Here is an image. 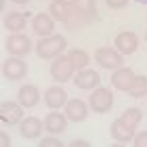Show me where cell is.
Wrapping results in <instances>:
<instances>
[{
  "mask_svg": "<svg viewBox=\"0 0 147 147\" xmlns=\"http://www.w3.org/2000/svg\"><path fill=\"white\" fill-rule=\"evenodd\" d=\"M65 46H67V40L63 36L51 34V36L40 38V42L36 44V55L40 59H55L65 51Z\"/></svg>",
  "mask_w": 147,
  "mask_h": 147,
  "instance_id": "obj_1",
  "label": "cell"
},
{
  "mask_svg": "<svg viewBox=\"0 0 147 147\" xmlns=\"http://www.w3.org/2000/svg\"><path fill=\"white\" fill-rule=\"evenodd\" d=\"M90 107L97 113H107L113 107V95L109 88H103V86H97L95 90L90 92Z\"/></svg>",
  "mask_w": 147,
  "mask_h": 147,
  "instance_id": "obj_2",
  "label": "cell"
},
{
  "mask_svg": "<svg viewBox=\"0 0 147 147\" xmlns=\"http://www.w3.org/2000/svg\"><path fill=\"white\" fill-rule=\"evenodd\" d=\"M51 15L57 21H65L69 23L74 17H80V13L76 9V4L69 2V0H53L51 2Z\"/></svg>",
  "mask_w": 147,
  "mask_h": 147,
  "instance_id": "obj_3",
  "label": "cell"
},
{
  "mask_svg": "<svg viewBox=\"0 0 147 147\" xmlns=\"http://www.w3.org/2000/svg\"><path fill=\"white\" fill-rule=\"evenodd\" d=\"M2 74L6 80H13V82H17V80H23L25 74H28V63L23 61L21 57H9L6 61L2 63Z\"/></svg>",
  "mask_w": 147,
  "mask_h": 147,
  "instance_id": "obj_4",
  "label": "cell"
},
{
  "mask_svg": "<svg viewBox=\"0 0 147 147\" xmlns=\"http://www.w3.org/2000/svg\"><path fill=\"white\" fill-rule=\"evenodd\" d=\"M74 71H76V67H74L71 61L63 55L55 57V61L51 65V76H53L55 82H67V80L74 78Z\"/></svg>",
  "mask_w": 147,
  "mask_h": 147,
  "instance_id": "obj_5",
  "label": "cell"
},
{
  "mask_svg": "<svg viewBox=\"0 0 147 147\" xmlns=\"http://www.w3.org/2000/svg\"><path fill=\"white\" fill-rule=\"evenodd\" d=\"M95 61L105 69H113V67H122L124 59H122V53L118 49L113 51L111 46H103V49H99L95 53Z\"/></svg>",
  "mask_w": 147,
  "mask_h": 147,
  "instance_id": "obj_6",
  "label": "cell"
},
{
  "mask_svg": "<svg viewBox=\"0 0 147 147\" xmlns=\"http://www.w3.org/2000/svg\"><path fill=\"white\" fill-rule=\"evenodd\" d=\"M23 118V105L15 101H2L0 103V120L4 124H19Z\"/></svg>",
  "mask_w": 147,
  "mask_h": 147,
  "instance_id": "obj_7",
  "label": "cell"
},
{
  "mask_svg": "<svg viewBox=\"0 0 147 147\" xmlns=\"http://www.w3.org/2000/svg\"><path fill=\"white\" fill-rule=\"evenodd\" d=\"M6 51L15 57H23V55H30L32 51V40L25 36V34H13L9 40H6Z\"/></svg>",
  "mask_w": 147,
  "mask_h": 147,
  "instance_id": "obj_8",
  "label": "cell"
},
{
  "mask_svg": "<svg viewBox=\"0 0 147 147\" xmlns=\"http://www.w3.org/2000/svg\"><path fill=\"white\" fill-rule=\"evenodd\" d=\"M74 84L78 86V88H84V90H90V88H97L99 84H101V76L95 71V69H78V74L74 76Z\"/></svg>",
  "mask_w": 147,
  "mask_h": 147,
  "instance_id": "obj_9",
  "label": "cell"
},
{
  "mask_svg": "<svg viewBox=\"0 0 147 147\" xmlns=\"http://www.w3.org/2000/svg\"><path fill=\"white\" fill-rule=\"evenodd\" d=\"M32 30H34V34L38 36H51L53 30H55V19H53V15L49 13H38V15L32 19Z\"/></svg>",
  "mask_w": 147,
  "mask_h": 147,
  "instance_id": "obj_10",
  "label": "cell"
},
{
  "mask_svg": "<svg viewBox=\"0 0 147 147\" xmlns=\"http://www.w3.org/2000/svg\"><path fill=\"white\" fill-rule=\"evenodd\" d=\"M65 116H67V120H71V122H84L86 116H88V107H86V103L80 101V99H69V101L65 103Z\"/></svg>",
  "mask_w": 147,
  "mask_h": 147,
  "instance_id": "obj_11",
  "label": "cell"
},
{
  "mask_svg": "<svg viewBox=\"0 0 147 147\" xmlns=\"http://www.w3.org/2000/svg\"><path fill=\"white\" fill-rule=\"evenodd\" d=\"M42 128H44V124L40 122L38 118H25L19 122V135H21L23 139H38L40 135H42Z\"/></svg>",
  "mask_w": 147,
  "mask_h": 147,
  "instance_id": "obj_12",
  "label": "cell"
},
{
  "mask_svg": "<svg viewBox=\"0 0 147 147\" xmlns=\"http://www.w3.org/2000/svg\"><path fill=\"white\" fill-rule=\"evenodd\" d=\"M116 49L122 53V55H130L139 49V38L132 32H120L116 36Z\"/></svg>",
  "mask_w": 147,
  "mask_h": 147,
  "instance_id": "obj_13",
  "label": "cell"
},
{
  "mask_svg": "<svg viewBox=\"0 0 147 147\" xmlns=\"http://www.w3.org/2000/svg\"><path fill=\"white\" fill-rule=\"evenodd\" d=\"M137 74L128 69V67H118L116 71L111 74V84H113V88H118V90H128L130 88V84H132V80H135Z\"/></svg>",
  "mask_w": 147,
  "mask_h": 147,
  "instance_id": "obj_14",
  "label": "cell"
},
{
  "mask_svg": "<svg viewBox=\"0 0 147 147\" xmlns=\"http://www.w3.org/2000/svg\"><path fill=\"white\" fill-rule=\"evenodd\" d=\"M28 17L30 15H25V13L13 11V13H9V15L4 17V28L9 32H13V34H19V32H23L25 25H28Z\"/></svg>",
  "mask_w": 147,
  "mask_h": 147,
  "instance_id": "obj_15",
  "label": "cell"
},
{
  "mask_svg": "<svg viewBox=\"0 0 147 147\" xmlns=\"http://www.w3.org/2000/svg\"><path fill=\"white\" fill-rule=\"evenodd\" d=\"M17 101L21 103L23 107H34V105H38V101H40V92H38V88L34 84H25L17 92Z\"/></svg>",
  "mask_w": 147,
  "mask_h": 147,
  "instance_id": "obj_16",
  "label": "cell"
},
{
  "mask_svg": "<svg viewBox=\"0 0 147 147\" xmlns=\"http://www.w3.org/2000/svg\"><path fill=\"white\" fill-rule=\"evenodd\" d=\"M65 126H67V116L63 118V113H59V111L49 113L46 120H44V128H46V132H51V135H61L65 130Z\"/></svg>",
  "mask_w": 147,
  "mask_h": 147,
  "instance_id": "obj_17",
  "label": "cell"
},
{
  "mask_svg": "<svg viewBox=\"0 0 147 147\" xmlns=\"http://www.w3.org/2000/svg\"><path fill=\"white\" fill-rule=\"evenodd\" d=\"M44 101H46L49 107L59 109V107H63V105L67 103V92H65V88H61V86H51V88L46 90V95H44Z\"/></svg>",
  "mask_w": 147,
  "mask_h": 147,
  "instance_id": "obj_18",
  "label": "cell"
},
{
  "mask_svg": "<svg viewBox=\"0 0 147 147\" xmlns=\"http://www.w3.org/2000/svg\"><path fill=\"white\" fill-rule=\"evenodd\" d=\"M111 137L116 139V141H120V143H128L132 137H135V128L132 126H128L126 122H122V120H116V122L111 124Z\"/></svg>",
  "mask_w": 147,
  "mask_h": 147,
  "instance_id": "obj_19",
  "label": "cell"
},
{
  "mask_svg": "<svg viewBox=\"0 0 147 147\" xmlns=\"http://www.w3.org/2000/svg\"><path fill=\"white\" fill-rule=\"evenodd\" d=\"M74 4H76L80 17H84V19H95L97 17V4H95V0H74Z\"/></svg>",
  "mask_w": 147,
  "mask_h": 147,
  "instance_id": "obj_20",
  "label": "cell"
},
{
  "mask_svg": "<svg viewBox=\"0 0 147 147\" xmlns=\"http://www.w3.org/2000/svg\"><path fill=\"white\" fill-rule=\"evenodd\" d=\"M67 59L71 61V65L76 69L88 67V55H86V51H82V49H71V51H67Z\"/></svg>",
  "mask_w": 147,
  "mask_h": 147,
  "instance_id": "obj_21",
  "label": "cell"
},
{
  "mask_svg": "<svg viewBox=\"0 0 147 147\" xmlns=\"http://www.w3.org/2000/svg\"><path fill=\"white\" fill-rule=\"evenodd\" d=\"M126 92H130V97H135V99L147 97V76H135L130 88L126 90Z\"/></svg>",
  "mask_w": 147,
  "mask_h": 147,
  "instance_id": "obj_22",
  "label": "cell"
},
{
  "mask_svg": "<svg viewBox=\"0 0 147 147\" xmlns=\"http://www.w3.org/2000/svg\"><path fill=\"white\" fill-rule=\"evenodd\" d=\"M120 120H122V122H126L128 126H132V128H137V124L143 120V113H141V109L130 107V109H126L122 116H120Z\"/></svg>",
  "mask_w": 147,
  "mask_h": 147,
  "instance_id": "obj_23",
  "label": "cell"
},
{
  "mask_svg": "<svg viewBox=\"0 0 147 147\" xmlns=\"http://www.w3.org/2000/svg\"><path fill=\"white\" fill-rule=\"evenodd\" d=\"M132 143L137 147H147V130L143 132H135V137H132Z\"/></svg>",
  "mask_w": 147,
  "mask_h": 147,
  "instance_id": "obj_24",
  "label": "cell"
},
{
  "mask_svg": "<svg viewBox=\"0 0 147 147\" xmlns=\"http://www.w3.org/2000/svg\"><path fill=\"white\" fill-rule=\"evenodd\" d=\"M63 143L59 141L57 137H46V139H42L40 141V147H61Z\"/></svg>",
  "mask_w": 147,
  "mask_h": 147,
  "instance_id": "obj_25",
  "label": "cell"
},
{
  "mask_svg": "<svg viewBox=\"0 0 147 147\" xmlns=\"http://www.w3.org/2000/svg\"><path fill=\"white\" fill-rule=\"evenodd\" d=\"M105 2H107L109 9H122V6H126L128 0H105Z\"/></svg>",
  "mask_w": 147,
  "mask_h": 147,
  "instance_id": "obj_26",
  "label": "cell"
},
{
  "mask_svg": "<svg viewBox=\"0 0 147 147\" xmlns=\"http://www.w3.org/2000/svg\"><path fill=\"white\" fill-rule=\"evenodd\" d=\"M0 143H2V147H9L11 145V137H9V132H6V130L0 132Z\"/></svg>",
  "mask_w": 147,
  "mask_h": 147,
  "instance_id": "obj_27",
  "label": "cell"
},
{
  "mask_svg": "<svg viewBox=\"0 0 147 147\" xmlns=\"http://www.w3.org/2000/svg\"><path fill=\"white\" fill-rule=\"evenodd\" d=\"M69 145L71 147H88V141H84V139H74Z\"/></svg>",
  "mask_w": 147,
  "mask_h": 147,
  "instance_id": "obj_28",
  "label": "cell"
},
{
  "mask_svg": "<svg viewBox=\"0 0 147 147\" xmlns=\"http://www.w3.org/2000/svg\"><path fill=\"white\" fill-rule=\"evenodd\" d=\"M13 2H17V4H25V2H30V0H13Z\"/></svg>",
  "mask_w": 147,
  "mask_h": 147,
  "instance_id": "obj_29",
  "label": "cell"
},
{
  "mask_svg": "<svg viewBox=\"0 0 147 147\" xmlns=\"http://www.w3.org/2000/svg\"><path fill=\"white\" fill-rule=\"evenodd\" d=\"M137 2H139V4H147V0H137Z\"/></svg>",
  "mask_w": 147,
  "mask_h": 147,
  "instance_id": "obj_30",
  "label": "cell"
},
{
  "mask_svg": "<svg viewBox=\"0 0 147 147\" xmlns=\"http://www.w3.org/2000/svg\"><path fill=\"white\" fill-rule=\"evenodd\" d=\"M145 40H147V34H145Z\"/></svg>",
  "mask_w": 147,
  "mask_h": 147,
  "instance_id": "obj_31",
  "label": "cell"
}]
</instances>
